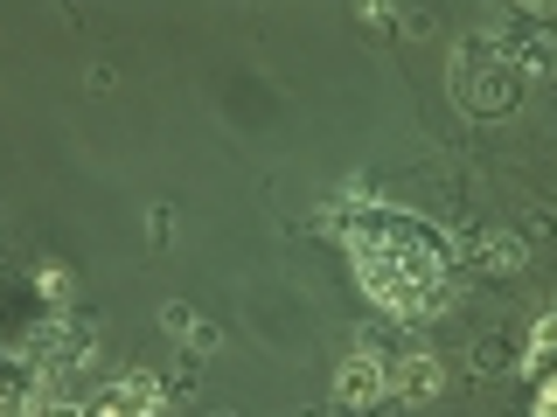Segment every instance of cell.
<instances>
[{"label":"cell","instance_id":"obj_9","mask_svg":"<svg viewBox=\"0 0 557 417\" xmlns=\"http://www.w3.org/2000/svg\"><path fill=\"white\" fill-rule=\"evenodd\" d=\"M536 417H557V376L544 382V390H536Z\"/></svg>","mask_w":557,"mask_h":417},{"label":"cell","instance_id":"obj_6","mask_svg":"<svg viewBox=\"0 0 557 417\" xmlns=\"http://www.w3.org/2000/svg\"><path fill=\"white\" fill-rule=\"evenodd\" d=\"M474 257H481L487 271H516V265H522V243H516V237H487Z\"/></svg>","mask_w":557,"mask_h":417},{"label":"cell","instance_id":"obj_5","mask_svg":"<svg viewBox=\"0 0 557 417\" xmlns=\"http://www.w3.org/2000/svg\"><path fill=\"white\" fill-rule=\"evenodd\" d=\"M391 390H397V396H440V362H425V355L405 362V369L391 376Z\"/></svg>","mask_w":557,"mask_h":417},{"label":"cell","instance_id":"obj_1","mask_svg":"<svg viewBox=\"0 0 557 417\" xmlns=\"http://www.w3.org/2000/svg\"><path fill=\"white\" fill-rule=\"evenodd\" d=\"M342 243L356 257V286L391 313V320H432V313L453 306V271H460V251H453L446 230H432L411 208H348L342 216Z\"/></svg>","mask_w":557,"mask_h":417},{"label":"cell","instance_id":"obj_4","mask_svg":"<svg viewBox=\"0 0 557 417\" xmlns=\"http://www.w3.org/2000/svg\"><path fill=\"white\" fill-rule=\"evenodd\" d=\"M460 91H467V104H474V112H509V104H516V91H522V77H516L509 63H495L487 77H474V70H460Z\"/></svg>","mask_w":557,"mask_h":417},{"label":"cell","instance_id":"obj_3","mask_svg":"<svg viewBox=\"0 0 557 417\" xmlns=\"http://www.w3.org/2000/svg\"><path fill=\"white\" fill-rule=\"evenodd\" d=\"M335 396L342 404H376V396H391V369L376 355H348L342 376H335Z\"/></svg>","mask_w":557,"mask_h":417},{"label":"cell","instance_id":"obj_8","mask_svg":"<svg viewBox=\"0 0 557 417\" xmlns=\"http://www.w3.org/2000/svg\"><path fill=\"white\" fill-rule=\"evenodd\" d=\"M161 320H168V334H188V327H196V313H188V306H168Z\"/></svg>","mask_w":557,"mask_h":417},{"label":"cell","instance_id":"obj_10","mask_svg":"<svg viewBox=\"0 0 557 417\" xmlns=\"http://www.w3.org/2000/svg\"><path fill=\"white\" fill-rule=\"evenodd\" d=\"M522 8H557V0H522Z\"/></svg>","mask_w":557,"mask_h":417},{"label":"cell","instance_id":"obj_2","mask_svg":"<svg viewBox=\"0 0 557 417\" xmlns=\"http://www.w3.org/2000/svg\"><path fill=\"white\" fill-rule=\"evenodd\" d=\"M77 417H161V382L153 376H119V382H104V390L84 404Z\"/></svg>","mask_w":557,"mask_h":417},{"label":"cell","instance_id":"obj_7","mask_svg":"<svg viewBox=\"0 0 557 417\" xmlns=\"http://www.w3.org/2000/svg\"><path fill=\"white\" fill-rule=\"evenodd\" d=\"M550 355H557V313H544V320H536V334H530V355H522V362H530V369H544Z\"/></svg>","mask_w":557,"mask_h":417}]
</instances>
